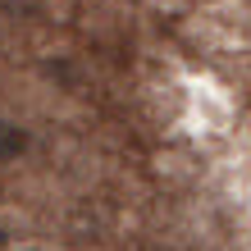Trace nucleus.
Returning <instances> with one entry per match:
<instances>
[{"label":"nucleus","instance_id":"1","mask_svg":"<svg viewBox=\"0 0 251 251\" xmlns=\"http://www.w3.org/2000/svg\"><path fill=\"white\" fill-rule=\"evenodd\" d=\"M23 151H27V132L19 124L0 119V165H5V160H19Z\"/></svg>","mask_w":251,"mask_h":251},{"label":"nucleus","instance_id":"2","mask_svg":"<svg viewBox=\"0 0 251 251\" xmlns=\"http://www.w3.org/2000/svg\"><path fill=\"white\" fill-rule=\"evenodd\" d=\"M5 242H9V233H5V224H0V251H5Z\"/></svg>","mask_w":251,"mask_h":251}]
</instances>
